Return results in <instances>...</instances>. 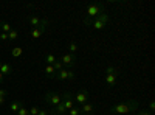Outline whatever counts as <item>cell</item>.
Returning a JSON list of instances; mask_svg holds the SVG:
<instances>
[{"label": "cell", "mask_w": 155, "mask_h": 115, "mask_svg": "<svg viewBox=\"0 0 155 115\" xmlns=\"http://www.w3.org/2000/svg\"><path fill=\"white\" fill-rule=\"evenodd\" d=\"M11 72H12V67L9 66V64L3 62V64H2V69H0V73H2V75L5 76V75H9Z\"/></svg>", "instance_id": "9a60e30c"}, {"label": "cell", "mask_w": 155, "mask_h": 115, "mask_svg": "<svg viewBox=\"0 0 155 115\" xmlns=\"http://www.w3.org/2000/svg\"><path fill=\"white\" fill-rule=\"evenodd\" d=\"M62 101V95H59V93H56V92H47L45 93V103L53 109L54 106H58L59 103Z\"/></svg>", "instance_id": "277c9868"}, {"label": "cell", "mask_w": 155, "mask_h": 115, "mask_svg": "<svg viewBox=\"0 0 155 115\" xmlns=\"http://www.w3.org/2000/svg\"><path fill=\"white\" fill-rule=\"evenodd\" d=\"M0 39H2V41H8V34L6 33H0Z\"/></svg>", "instance_id": "f1b7e54d"}, {"label": "cell", "mask_w": 155, "mask_h": 115, "mask_svg": "<svg viewBox=\"0 0 155 115\" xmlns=\"http://www.w3.org/2000/svg\"><path fill=\"white\" fill-rule=\"evenodd\" d=\"M74 78H76V75H74V72L71 69H62V70H59L54 75V79H59V81H65V79L73 81Z\"/></svg>", "instance_id": "5b68a950"}, {"label": "cell", "mask_w": 155, "mask_h": 115, "mask_svg": "<svg viewBox=\"0 0 155 115\" xmlns=\"http://www.w3.org/2000/svg\"><path fill=\"white\" fill-rule=\"evenodd\" d=\"M17 37H19V31L14 30V28H12V30L8 33V39H9V41H16Z\"/></svg>", "instance_id": "7402d4cb"}, {"label": "cell", "mask_w": 155, "mask_h": 115, "mask_svg": "<svg viewBox=\"0 0 155 115\" xmlns=\"http://www.w3.org/2000/svg\"><path fill=\"white\" fill-rule=\"evenodd\" d=\"M155 110V103H153V100L149 101V112H153Z\"/></svg>", "instance_id": "4316f807"}, {"label": "cell", "mask_w": 155, "mask_h": 115, "mask_svg": "<svg viewBox=\"0 0 155 115\" xmlns=\"http://www.w3.org/2000/svg\"><path fill=\"white\" fill-rule=\"evenodd\" d=\"M6 90H5V89H0V96H2V98H6Z\"/></svg>", "instance_id": "4dcf8cb0"}, {"label": "cell", "mask_w": 155, "mask_h": 115, "mask_svg": "<svg viewBox=\"0 0 155 115\" xmlns=\"http://www.w3.org/2000/svg\"><path fill=\"white\" fill-rule=\"evenodd\" d=\"M16 115H30V110H28L27 107H25V106L22 104V106H20V109L17 110V113H16Z\"/></svg>", "instance_id": "cb8c5ba5"}, {"label": "cell", "mask_w": 155, "mask_h": 115, "mask_svg": "<svg viewBox=\"0 0 155 115\" xmlns=\"http://www.w3.org/2000/svg\"><path fill=\"white\" fill-rule=\"evenodd\" d=\"M61 103L64 104V107H65L67 110H70L73 106H74V100H73V93H70V92H65L62 95V101Z\"/></svg>", "instance_id": "52a82bcc"}, {"label": "cell", "mask_w": 155, "mask_h": 115, "mask_svg": "<svg viewBox=\"0 0 155 115\" xmlns=\"http://www.w3.org/2000/svg\"><path fill=\"white\" fill-rule=\"evenodd\" d=\"M137 110H138L137 100H127V101H123V103L113 104L110 107V112L115 115H130L132 112H137Z\"/></svg>", "instance_id": "6da1fadb"}, {"label": "cell", "mask_w": 155, "mask_h": 115, "mask_svg": "<svg viewBox=\"0 0 155 115\" xmlns=\"http://www.w3.org/2000/svg\"><path fill=\"white\" fill-rule=\"evenodd\" d=\"M5 100H6V98H2V96H0V106L5 104Z\"/></svg>", "instance_id": "1f68e13d"}, {"label": "cell", "mask_w": 155, "mask_h": 115, "mask_svg": "<svg viewBox=\"0 0 155 115\" xmlns=\"http://www.w3.org/2000/svg\"><path fill=\"white\" fill-rule=\"evenodd\" d=\"M53 67H54V70H56V73H58L59 70H62V69H64V66H62V62H61L59 59H56V62L53 64Z\"/></svg>", "instance_id": "d4e9b609"}, {"label": "cell", "mask_w": 155, "mask_h": 115, "mask_svg": "<svg viewBox=\"0 0 155 115\" xmlns=\"http://www.w3.org/2000/svg\"><path fill=\"white\" fill-rule=\"evenodd\" d=\"M37 115H48V110L47 109H39V113Z\"/></svg>", "instance_id": "f546056e"}, {"label": "cell", "mask_w": 155, "mask_h": 115, "mask_svg": "<svg viewBox=\"0 0 155 115\" xmlns=\"http://www.w3.org/2000/svg\"><path fill=\"white\" fill-rule=\"evenodd\" d=\"M137 115H153V112H149V110H140V112H137Z\"/></svg>", "instance_id": "83f0119b"}, {"label": "cell", "mask_w": 155, "mask_h": 115, "mask_svg": "<svg viewBox=\"0 0 155 115\" xmlns=\"http://www.w3.org/2000/svg\"><path fill=\"white\" fill-rule=\"evenodd\" d=\"M68 115H81V110H79V106H73L70 110H67Z\"/></svg>", "instance_id": "603a6c76"}, {"label": "cell", "mask_w": 155, "mask_h": 115, "mask_svg": "<svg viewBox=\"0 0 155 115\" xmlns=\"http://www.w3.org/2000/svg\"><path fill=\"white\" fill-rule=\"evenodd\" d=\"M44 33H45V30H44L42 27L33 28V30H31V37H33V39H39V37H41Z\"/></svg>", "instance_id": "8fae6325"}, {"label": "cell", "mask_w": 155, "mask_h": 115, "mask_svg": "<svg viewBox=\"0 0 155 115\" xmlns=\"http://www.w3.org/2000/svg\"><path fill=\"white\" fill-rule=\"evenodd\" d=\"M99 22H102V23H104L106 25V27H107V25L110 23V17H109V14H107V12H101V14L96 17Z\"/></svg>", "instance_id": "4fadbf2b"}, {"label": "cell", "mask_w": 155, "mask_h": 115, "mask_svg": "<svg viewBox=\"0 0 155 115\" xmlns=\"http://www.w3.org/2000/svg\"><path fill=\"white\" fill-rule=\"evenodd\" d=\"M67 50H68V53H71V55H74V53L78 52V44H76L74 41H71V42H68V44H67Z\"/></svg>", "instance_id": "2e32d148"}, {"label": "cell", "mask_w": 155, "mask_h": 115, "mask_svg": "<svg viewBox=\"0 0 155 115\" xmlns=\"http://www.w3.org/2000/svg\"><path fill=\"white\" fill-rule=\"evenodd\" d=\"M101 12H104V5L101 3H92L85 9V17H84V25H90L93 19H96Z\"/></svg>", "instance_id": "7a4b0ae2"}, {"label": "cell", "mask_w": 155, "mask_h": 115, "mask_svg": "<svg viewBox=\"0 0 155 115\" xmlns=\"http://www.w3.org/2000/svg\"><path fill=\"white\" fill-rule=\"evenodd\" d=\"M45 75H47V78H54V75H56V70L53 66H45Z\"/></svg>", "instance_id": "5bb4252c"}, {"label": "cell", "mask_w": 155, "mask_h": 115, "mask_svg": "<svg viewBox=\"0 0 155 115\" xmlns=\"http://www.w3.org/2000/svg\"><path fill=\"white\" fill-rule=\"evenodd\" d=\"M22 53H23L22 47H14V48L11 50V55L14 56V58H20V56H22Z\"/></svg>", "instance_id": "44dd1931"}, {"label": "cell", "mask_w": 155, "mask_h": 115, "mask_svg": "<svg viewBox=\"0 0 155 115\" xmlns=\"http://www.w3.org/2000/svg\"><path fill=\"white\" fill-rule=\"evenodd\" d=\"M3 78H5V76H3L2 73H0V86H2V83H3Z\"/></svg>", "instance_id": "d6a6232c"}, {"label": "cell", "mask_w": 155, "mask_h": 115, "mask_svg": "<svg viewBox=\"0 0 155 115\" xmlns=\"http://www.w3.org/2000/svg\"><path fill=\"white\" fill-rule=\"evenodd\" d=\"M2 64H3V62H2V61H0V69H2Z\"/></svg>", "instance_id": "836d02e7"}, {"label": "cell", "mask_w": 155, "mask_h": 115, "mask_svg": "<svg viewBox=\"0 0 155 115\" xmlns=\"http://www.w3.org/2000/svg\"><path fill=\"white\" fill-rule=\"evenodd\" d=\"M59 61L62 62V66H67V67H73L76 64V56L71 55V53H65L64 56L59 58Z\"/></svg>", "instance_id": "ba28073f"}, {"label": "cell", "mask_w": 155, "mask_h": 115, "mask_svg": "<svg viewBox=\"0 0 155 115\" xmlns=\"http://www.w3.org/2000/svg\"><path fill=\"white\" fill-rule=\"evenodd\" d=\"M20 106H22V101H12L11 106H9V110L14 112V113H17V110L20 109Z\"/></svg>", "instance_id": "ac0fdd59"}, {"label": "cell", "mask_w": 155, "mask_h": 115, "mask_svg": "<svg viewBox=\"0 0 155 115\" xmlns=\"http://www.w3.org/2000/svg\"><path fill=\"white\" fill-rule=\"evenodd\" d=\"M28 110H30V115H37V113H39V109L34 107V106H33L31 109H28Z\"/></svg>", "instance_id": "484cf974"}, {"label": "cell", "mask_w": 155, "mask_h": 115, "mask_svg": "<svg viewBox=\"0 0 155 115\" xmlns=\"http://www.w3.org/2000/svg\"><path fill=\"white\" fill-rule=\"evenodd\" d=\"M88 90H85V89H81L79 92H78L76 95H73V100H74V103H78L79 106H82V104H85V103H88Z\"/></svg>", "instance_id": "8992f818"}, {"label": "cell", "mask_w": 155, "mask_h": 115, "mask_svg": "<svg viewBox=\"0 0 155 115\" xmlns=\"http://www.w3.org/2000/svg\"><path fill=\"white\" fill-rule=\"evenodd\" d=\"M41 22H42V19H39L37 16H31V17H30V23L33 25V28L41 27Z\"/></svg>", "instance_id": "e0dca14e"}, {"label": "cell", "mask_w": 155, "mask_h": 115, "mask_svg": "<svg viewBox=\"0 0 155 115\" xmlns=\"http://www.w3.org/2000/svg\"><path fill=\"white\" fill-rule=\"evenodd\" d=\"M56 59H58V58H56V56H54L53 53H48V55L45 56V61H47V66H53V64L56 62Z\"/></svg>", "instance_id": "d6986e66"}, {"label": "cell", "mask_w": 155, "mask_h": 115, "mask_svg": "<svg viewBox=\"0 0 155 115\" xmlns=\"http://www.w3.org/2000/svg\"><path fill=\"white\" fill-rule=\"evenodd\" d=\"M90 25H92V27L96 30V31H102V30H106V25L104 23H102V22H99L98 19H93L92 20V23H90Z\"/></svg>", "instance_id": "7c38bea8"}, {"label": "cell", "mask_w": 155, "mask_h": 115, "mask_svg": "<svg viewBox=\"0 0 155 115\" xmlns=\"http://www.w3.org/2000/svg\"><path fill=\"white\" fill-rule=\"evenodd\" d=\"M116 83H118V70L113 66H107V69H106V84L115 86Z\"/></svg>", "instance_id": "3957f363"}, {"label": "cell", "mask_w": 155, "mask_h": 115, "mask_svg": "<svg viewBox=\"0 0 155 115\" xmlns=\"http://www.w3.org/2000/svg\"><path fill=\"white\" fill-rule=\"evenodd\" d=\"M0 28H2V33H6V34L12 30V27H11L8 22H0Z\"/></svg>", "instance_id": "ffe728a7"}, {"label": "cell", "mask_w": 155, "mask_h": 115, "mask_svg": "<svg viewBox=\"0 0 155 115\" xmlns=\"http://www.w3.org/2000/svg\"><path fill=\"white\" fill-rule=\"evenodd\" d=\"M79 110H81V115H92L95 112V104L93 103H85V104L79 106Z\"/></svg>", "instance_id": "9c48e42d"}, {"label": "cell", "mask_w": 155, "mask_h": 115, "mask_svg": "<svg viewBox=\"0 0 155 115\" xmlns=\"http://www.w3.org/2000/svg\"><path fill=\"white\" fill-rule=\"evenodd\" d=\"M51 112H53V115H65L67 113V109L64 107L62 103H59L58 106H54L53 109H51Z\"/></svg>", "instance_id": "30bf717a"}]
</instances>
